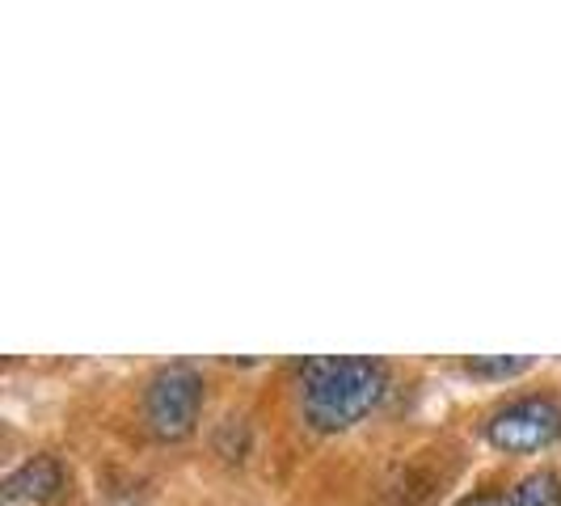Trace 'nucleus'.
Instances as JSON below:
<instances>
[{"label": "nucleus", "instance_id": "obj_6", "mask_svg": "<svg viewBox=\"0 0 561 506\" xmlns=\"http://www.w3.org/2000/svg\"><path fill=\"white\" fill-rule=\"evenodd\" d=\"M533 367V359L528 355H494V359H465V371L469 376H499V380H506V376H519V371H528Z\"/></svg>", "mask_w": 561, "mask_h": 506}, {"label": "nucleus", "instance_id": "obj_4", "mask_svg": "<svg viewBox=\"0 0 561 506\" xmlns=\"http://www.w3.org/2000/svg\"><path fill=\"white\" fill-rule=\"evenodd\" d=\"M64 494V464L56 456H34L4 481V498L13 503H56Z\"/></svg>", "mask_w": 561, "mask_h": 506}, {"label": "nucleus", "instance_id": "obj_3", "mask_svg": "<svg viewBox=\"0 0 561 506\" xmlns=\"http://www.w3.org/2000/svg\"><path fill=\"white\" fill-rule=\"evenodd\" d=\"M558 435H561V405L553 396L511 401L485 426V439L499 451H540L549 448Z\"/></svg>", "mask_w": 561, "mask_h": 506}, {"label": "nucleus", "instance_id": "obj_2", "mask_svg": "<svg viewBox=\"0 0 561 506\" xmlns=\"http://www.w3.org/2000/svg\"><path fill=\"white\" fill-rule=\"evenodd\" d=\"M203 414V376L186 364L161 367L144 389V422L157 439H186Z\"/></svg>", "mask_w": 561, "mask_h": 506}, {"label": "nucleus", "instance_id": "obj_7", "mask_svg": "<svg viewBox=\"0 0 561 506\" xmlns=\"http://www.w3.org/2000/svg\"><path fill=\"white\" fill-rule=\"evenodd\" d=\"M456 506H511V498L506 494H473V498H465Z\"/></svg>", "mask_w": 561, "mask_h": 506}, {"label": "nucleus", "instance_id": "obj_1", "mask_svg": "<svg viewBox=\"0 0 561 506\" xmlns=\"http://www.w3.org/2000/svg\"><path fill=\"white\" fill-rule=\"evenodd\" d=\"M389 389L380 359H309L300 364V401L317 430H346L376 410Z\"/></svg>", "mask_w": 561, "mask_h": 506}, {"label": "nucleus", "instance_id": "obj_5", "mask_svg": "<svg viewBox=\"0 0 561 506\" xmlns=\"http://www.w3.org/2000/svg\"><path fill=\"white\" fill-rule=\"evenodd\" d=\"M506 498H511V506H561V478L540 469V473L519 481Z\"/></svg>", "mask_w": 561, "mask_h": 506}]
</instances>
